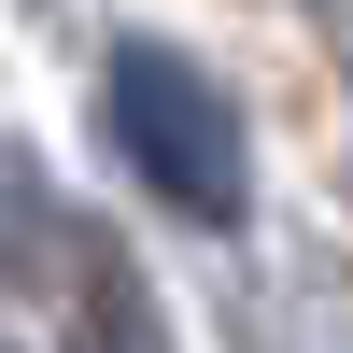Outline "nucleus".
<instances>
[{
  "label": "nucleus",
  "instance_id": "obj_1",
  "mask_svg": "<svg viewBox=\"0 0 353 353\" xmlns=\"http://www.w3.org/2000/svg\"><path fill=\"white\" fill-rule=\"evenodd\" d=\"M113 156L141 170V198H170L184 226H241L254 212V156H241V99L198 71L184 43H113Z\"/></svg>",
  "mask_w": 353,
  "mask_h": 353
},
{
  "label": "nucleus",
  "instance_id": "obj_3",
  "mask_svg": "<svg viewBox=\"0 0 353 353\" xmlns=\"http://www.w3.org/2000/svg\"><path fill=\"white\" fill-rule=\"evenodd\" d=\"M57 241H71V212L43 198V170H28V141H0V283H28V297H57Z\"/></svg>",
  "mask_w": 353,
  "mask_h": 353
},
{
  "label": "nucleus",
  "instance_id": "obj_2",
  "mask_svg": "<svg viewBox=\"0 0 353 353\" xmlns=\"http://www.w3.org/2000/svg\"><path fill=\"white\" fill-rule=\"evenodd\" d=\"M57 325H71V353H170L156 283L99 212H71V241H57Z\"/></svg>",
  "mask_w": 353,
  "mask_h": 353
}]
</instances>
